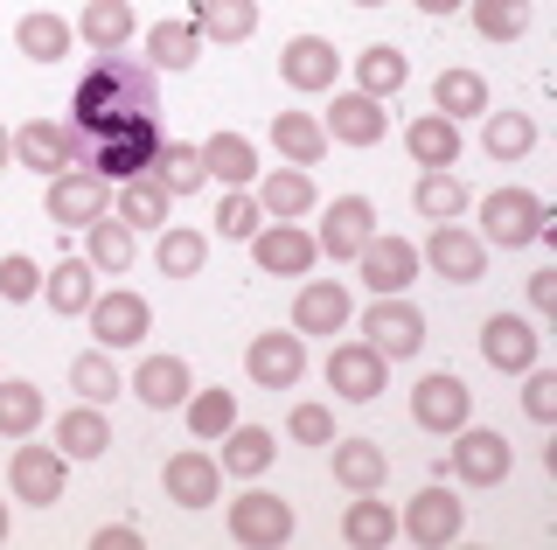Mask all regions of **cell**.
I'll use <instances>...</instances> for the list:
<instances>
[{
	"label": "cell",
	"mask_w": 557,
	"mask_h": 550,
	"mask_svg": "<svg viewBox=\"0 0 557 550\" xmlns=\"http://www.w3.org/2000/svg\"><path fill=\"white\" fill-rule=\"evenodd\" d=\"M153 91H161V77L147 71V63H133L126 49H112V57H98L91 71L77 77V98H70V126L104 140V133L119 126H139V118H153Z\"/></svg>",
	"instance_id": "1"
},
{
	"label": "cell",
	"mask_w": 557,
	"mask_h": 550,
	"mask_svg": "<svg viewBox=\"0 0 557 550\" xmlns=\"http://www.w3.org/2000/svg\"><path fill=\"white\" fill-rule=\"evenodd\" d=\"M14 161L35 167V175H70V167L91 161V133H77L70 118H28L22 133H14Z\"/></svg>",
	"instance_id": "2"
},
{
	"label": "cell",
	"mask_w": 557,
	"mask_h": 550,
	"mask_svg": "<svg viewBox=\"0 0 557 550\" xmlns=\"http://www.w3.org/2000/svg\"><path fill=\"white\" fill-rule=\"evenodd\" d=\"M544 230H550L544 196H530V188H495V196H481V245L522 251V245H536Z\"/></svg>",
	"instance_id": "3"
},
{
	"label": "cell",
	"mask_w": 557,
	"mask_h": 550,
	"mask_svg": "<svg viewBox=\"0 0 557 550\" xmlns=\"http://www.w3.org/2000/svg\"><path fill=\"white\" fill-rule=\"evenodd\" d=\"M446 467H453L460 488H502L509 467H516V446L502 433H481V425L467 418L460 433H453V446H446Z\"/></svg>",
	"instance_id": "4"
},
{
	"label": "cell",
	"mask_w": 557,
	"mask_h": 550,
	"mask_svg": "<svg viewBox=\"0 0 557 550\" xmlns=\"http://www.w3.org/2000/svg\"><path fill=\"white\" fill-rule=\"evenodd\" d=\"M362 341L383 355V363H411L425 349V314L405 300V293H376L370 314H362Z\"/></svg>",
	"instance_id": "5"
},
{
	"label": "cell",
	"mask_w": 557,
	"mask_h": 550,
	"mask_svg": "<svg viewBox=\"0 0 557 550\" xmlns=\"http://www.w3.org/2000/svg\"><path fill=\"white\" fill-rule=\"evenodd\" d=\"M153 153H161V126H153V118H139V126H119V133H104V140H91V175L98 182H139L153 167Z\"/></svg>",
	"instance_id": "6"
},
{
	"label": "cell",
	"mask_w": 557,
	"mask_h": 550,
	"mask_svg": "<svg viewBox=\"0 0 557 550\" xmlns=\"http://www.w3.org/2000/svg\"><path fill=\"white\" fill-rule=\"evenodd\" d=\"M418 265H432L446 286H481L487 245H481V230H467V223H432V237L418 245Z\"/></svg>",
	"instance_id": "7"
},
{
	"label": "cell",
	"mask_w": 557,
	"mask_h": 550,
	"mask_svg": "<svg viewBox=\"0 0 557 550\" xmlns=\"http://www.w3.org/2000/svg\"><path fill=\"white\" fill-rule=\"evenodd\" d=\"M231 543H244V550L293 543V502H286V495H272V488H244L237 502H231Z\"/></svg>",
	"instance_id": "8"
},
{
	"label": "cell",
	"mask_w": 557,
	"mask_h": 550,
	"mask_svg": "<svg viewBox=\"0 0 557 550\" xmlns=\"http://www.w3.org/2000/svg\"><path fill=\"white\" fill-rule=\"evenodd\" d=\"M8 488H14V502H28V509H57V502H63V488H70V460H63V446H14V460H8Z\"/></svg>",
	"instance_id": "9"
},
{
	"label": "cell",
	"mask_w": 557,
	"mask_h": 550,
	"mask_svg": "<svg viewBox=\"0 0 557 550\" xmlns=\"http://www.w3.org/2000/svg\"><path fill=\"white\" fill-rule=\"evenodd\" d=\"M460 529H467V502L453 488H418L405 515H397V537H411V543H425V550H440V543H460Z\"/></svg>",
	"instance_id": "10"
},
{
	"label": "cell",
	"mask_w": 557,
	"mask_h": 550,
	"mask_svg": "<svg viewBox=\"0 0 557 550\" xmlns=\"http://www.w3.org/2000/svg\"><path fill=\"white\" fill-rule=\"evenodd\" d=\"M411 418L425 425L432 439H453L467 418H474V390H467L453 370H432V376H418V390H411Z\"/></svg>",
	"instance_id": "11"
},
{
	"label": "cell",
	"mask_w": 557,
	"mask_h": 550,
	"mask_svg": "<svg viewBox=\"0 0 557 550\" xmlns=\"http://www.w3.org/2000/svg\"><path fill=\"white\" fill-rule=\"evenodd\" d=\"M84 321H91V335H98V349H139V341L153 335V307L126 293V286H112V293H98L91 307H84Z\"/></svg>",
	"instance_id": "12"
},
{
	"label": "cell",
	"mask_w": 557,
	"mask_h": 550,
	"mask_svg": "<svg viewBox=\"0 0 557 550\" xmlns=\"http://www.w3.org/2000/svg\"><path fill=\"white\" fill-rule=\"evenodd\" d=\"M42 210H49V223H63V230H84L91 216L112 210V182H98L91 167L49 175V188H42Z\"/></svg>",
	"instance_id": "13"
},
{
	"label": "cell",
	"mask_w": 557,
	"mask_h": 550,
	"mask_svg": "<svg viewBox=\"0 0 557 550\" xmlns=\"http://www.w3.org/2000/svg\"><path fill=\"white\" fill-rule=\"evenodd\" d=\"M481 355H487V370L522 376V370L544 363V335H536V321H522V314H487L481 321Z\"/></svg>",
	"instance_id": "14"
},
{
	"label": "cell",
	"mask_w": 557,
	"mask_h": 550,
	"mask_svg": "<svg viewBox=\"0 0 557 550\" xmlns=\"http://www.w3.org/2000/svg\"><path fill=\"white\" fill-rule=\"evenodd\" d=\"M244 376H251L258 390H293L307 376V335H251V349H244Z\"/></svg>",
	"instance_id": "15"
},
{
	"label": "cell",
	"mask_w": 557,
	"mask_h": 550,
	"mask_svg": "<svg viewBox=\"0 0 557 550\" xmlns=\"http://www.w3.org/2000/svg\"><path fill=\"white\" fill-rule=\"evenodd\" d=\"M383 384H391V363H383L370 341H335V349H327V390H335V398L370 404V398H383Z\"/></svg>",
	"instance_id": "16"
},
{
	"label": "cell",
	"mask_w": 557,
	"mask_h": 550,
	"mask_svg": "<svg viewBox=\"0 0 557 550\" xmlns=\"http://www.w3.org/2000/svg\"><path fill=\"white\" fill-rule=\"evenodd\" d=\"M370 230H376V202H370V196H335V202L321 210L313 245L335 258V265H356V251L370 245Z\"/></svg>",
	"instance_id": "17"
},
{
	"label": "cell",
	"mask_w": 557,
	"mask_h": 550,
	"mask_svg": "<svg viewBox=\"0 0 557 550\" xmlns=\"http://www.w3.org/2000/svg\"><path fill=\"white\" fill-rule=\"evenodd\" d=\"M251 258H258V272H272V279H307L321 245H313V230H300V223H272L265 216L258 237H251Z\"/></svg>",
	"instance_id": "18"
},
{
	"label": "cell",
	"mask_w": 557,
	"mask_h": 550,
	"mask_svg": "<svg viewBox=\"0 0 557 550\" xmlns=\"http://www.w3.org/2000/svg\"><path fill=\"white\" fill-rule=\"evenodd\" d=\"M161 488H168V502H174V509H209V502L223 495V467H216V453H209V446H182V453H168Z\"/></svg>",
	"instance_id": "19"
},
{
	"label": "cell",
	"mask_w": 557,
	"mask_h": 550,
	"mask_svg": "<svg viewBox=\"0 0 557 550\" xmlns=\"http://www.w3.org/2000/svg\"><path fill=\"white\" fill-rule=\"evenodd\" d=\"M356 272H362V286H370V293H411V279H418V245H411V237L370 230V245L356 251Z\"/></svg>",
	"instance_id": "20"
},
{
	"label": "cell",
	"mask_w": 557,
	"mask_h": 550,
	"mask_svg": "<svg viewBox=\"0 0 557 550\" xmlns=\"http://www.w3.org/2000/svg\"><path fill=\"white\" fill-rule=\"evenodd\" d=\"M278 77H286V91H335L342 77V57L327 36H293L278 49Z\"/></svg>",
	"instance_id": "21"
},
{
	"label": "cell",
	"mask_w": 557,
	"mask_h": 550,
	"mask_svg": "<svg viewBox=\"0 0 557 550\" xmlns=\"http://www.w3.org/2000/svg\"><path fill=\"white\" fill-rule=\"evenodd\" d=\"M348 321H356V307H348L342 279H307L300 300H293V335H327V341H335Z\"/></svg>",
	"instance_id": "22"
},
{
	"label": "cell",
	"mask_w": 557,
	"mask_h": 550,
	"mask_svg": "<svg viewBox=\"0 0 557 550\" xmlns=\"http://www.w3.org/2000/svg\"><path fill=\"white\" fill-rule=\"evenodd\" d=\"M251 196H258V210H265L272 223H300V216H313V202H321L307 167H258Z\"/></svg>",
	"instance_id": "23"
},
{
	"label": "cell",
	"mask_w": 557,
	"mask_h": 550,
	"mask_svg": "<svg viewBox=\"0 0 557 550\" xmlns=\"http://www.w3.org/2000/svg\"><path fill=\"white\" fill-rule=\"evenodd\" d=\"M321 126H327V140H342V147H376L383 133H391V112H383V98L335 91V112H327Z\"/></svg>",
	"instance_id": "24"
},
{
	"label": "cell",
	"mask_w": 557,
	"mask_h": 550,
	"mask_svg": "<svg viewBox=\"0 0 557 550\" xmlns=\"http://www.w3.org/2000/svg\"><path fill=\"white\" fill-rule=\"evenodd\" d=\"M126 390H133V398L147 404V411H174V404L188 398V390H196V370H188L182 355H147V363L133 370V384H126Z\"/></svg>",
	"instance_id": "25"
},
{
	"label": "cell",
	"mask_w": 557,
	"mask_h": 550,
	"mask_svg": "<svg viewBox=\"0 0 557 550\" xmlns=\"http://www.w3.org/2000/svg\"><path fill=\"white\" fill-rule=\"evenodd\" d=\"M272 147L286 167H321L327 161V126L313 112H272Z\"/></svg>",
	"instance_id": "26"
},
{
	"label": "cell",
	"mask_w": 557,
	"mask_h": 550,
	"mask_svg": "<svg viewBox=\"0 0 557 550\" xmlns=\"http://www.w3.org/2000/svg\"><path fill=\"white\" fill-rule=\"evenodd\" d=\"M327 453H335V480L348 495H376L383 480H391V453H383L376 439H335Z\"/></svg>",
	"instance_id": "27"
},
{
	"label": "cell",
	"mask_w": 557,
	"mask_h": 550,
	"mask_svg": "<svg viewBox=\"0 0 557 550\" xmlns=\"http://www.w3.org/2000/svg\"><path fill=\"white\" fill-rule=\"evenodd\" d=\"M196 153H202L209 182H223V188H251L258 182V147L244 140V133H209V140H196Z\"/></svg>",
	"instance_id": "28"
},
{
	"label": "cell",
	"mask_w": 557,
	"mask_h": 550,
	"mask_svg": "<svg viewBox=\"0 0 557 550\" xmlns=\"http://www.w3.org/2000/svg\"><path fill=\"white\" fill-rule=\"evenodd\" d=\"M405 153H411L418 167H453V161H460V118L418 112L411 126H405Z\"/></svg>",
	"instance_id": "29"
},
{
	"label": "cell",
	"mask_w": 557,
	"mask_h": 550,
	"mask_svg": "<svg viewBox=\"0 0 557 550\" xmlns=\"http://www.w3.org/2000/svg\"><path fill=\"white\" fill-rule=\"evenodd\" d=\"M84 258H91V272H112V279H119V272L139 258V230H126V223L104 210V216L84 223Z\"/></svg>",
	"instance_id": "30"
},
{
	"label": "cell",
	"mask_w": 557,
	"mask_h": 550,
	"mask_svg": "<svg viewBox=\"0 0 557 550\" xmlns=\"http://www.w3.org/2000/svg\"><path fill=\"white\" fill-rule=\"evenodd\" d=\"M77 36L98 49V57H112V49H126L139 36V14H133V0H91V8L77 14Z\"/></svg>",
	"instance_id": "31"
},
{
	"label": "cell",
	"mask_w": 557,
	"mask_h": 550,
	"mask_svg": "<svg viewBox=\"0 0 557 550\" xmlns=\"http://www.w3.org/2000/svg\"><path fill=\"white\" fill-rule=\"evenodd\" d=\"M196 57H202L196 22H153V28H147V71H153V77L196 71Z\"/></svg>",
	"instance_id": "32"
},
{
	"label": "cell",
	"mask_w": 557,
	"mask_h": 550,
	"mask_svg": "<svg viewBox=\"0 0 557 550\" xmlns=\"http://www.w3.org/2000/svg\"><path fill=\"white\" fill-rule=\"evenodd\" d=\"M168 210H174V196L153 175L119 182V196H112V216L126 223V230H168Z\"/></svg>",
	"instance_id": "33"
},
{
	"label": "cell",
	"mask_w": 557,
	"mask_h": 550,
	"mask_svg": "<svg viewBox=\"0 0 557 550\" xmlns=\"http://www.w3.org/2000/svg\"><path fill=\"white\" fill-rule=\"evenodd\" d=\"M405 84H411V57H405L397 42H370V49L356 57V91H362V98H397Z\"/></svg>",
	"instance_id": "34"
},
{
	"label": "cell",
	"mask_w": 557,
	"mask_h": 550,
	"mask_svg": "<svg viewBox=\"0 0 557 550\" xmlns=\"http://www.w3.org/2000/svg\"><path fill=\"white\" fill-rule=\"evenodd\" d=\"M272 460H278V439L265 433V425H231V433H223V460H216V467L223 474H237V480H258V474H265L272 467Z\"/></svg>",
	"instance_id": "35"
},
{
	"label": "cell",
	"mask_w": 557,
	"mask_h": 550,
	"mask_svg": "<svg viewBox=\"0 0 557 550\" xmlns=\"http://www.w3.org/2000/svg\"><path fill=\"white\" fill-rule=\"evenodd\" d=\"M196 36L202 42H251L258 36V0H196Z\"/></svg>",
	"instance_id": "36"
},
{
	"label": "cell",
	"mask_w": 557,
	"mask_h": 550,
	"mask_svg": "<svg viewBox=\"0 0 557 550\" xmlns=\"http://www.w3.org/2000/svg\"><path fill=\"white\" fill-rule=\"evenodd\" d=\"M57 446H63V460H104V453H112V418H104L98 404L63 411V418H57Z\"/></svg>",
	"instance_id": "37"
},
{
	"label": "cell",
	"mask_w": 557,
	"mask_h": 550,
	"mask_svg": "<svg viewBox=\"0 0 557 550\" xmlns=\"http://www.w3.org/2000/svg\"><path fill=\"white\" fill-rule=\"evenodd\" d=\"M35 300H49L57 314H84V307L98 300L91 258H57V272H42V293H35Z\"/></svg>",
	"instance_id": "38"
},
{
	"label": "cell",
	"mask_w": 557,
	"mask_h": 550,
	"mask_svg": "<svg viewBox=\"0 0 557 550\" xmlns=\"http://www.w3.org/2000/svg\"><path fill=\"white\" fill-rule=\"evenodd\" d=\"M411 202H418V216H425V223H460L474 196H467V182L453 175V167H425L418 188H411Z\"/></svg>",
	"instance_id": "39"
},
{
	"label": "cell",
	"mask_w": 557,
	"mask_h": 550,
	"mask_svg": "<svg viewBox=\"0 0 557 550\" xmlns=\"http://www.w3.org/2000/svg\"><path fill=\"white\" fill-rule=\"evenodd\" d=\"M481 147H487V161H530V147H536V118L530 112H481Z\"/></svg>",
	"instance_id": "40"
},
{
	"label": "cell",
	"mask_w": 557,
	"mask_h": 550,
	"mask_svg": "<svg viewBox=\"0 0 557 550\" xmlns=\"http://www.w3.org/2000/svg\"><path fill=\"white\" fill-rule=\"evenodd\" d=\"M70 42H77V28H70L63 14H22V22H14V49H22L28 63H63Z\"/></svg>",
	"instance_id": "41"
},
{
	"label": "cell",
	"mask_w": 557,
	"mask_h": 550,
	"mask_svg": "<svg viewBox=\"0 0 557 550\" xmlns=\"http://www.w3.org/2000/svg\"><path fill=\"white\" fill-rule=\"evenodd\" d=\"M147 175L161 182L174 202H182V196H196V188H209V167H202V153L188 147V140H161V153H153V167H147Z\"/></svg>",
	"instance_id": "42"
},
{
	"label": "cell",
	"mask_w": 557,
	"mask_h": 550,
	"mask_svg": "<svg viewBox=\"0 0 557 550\" xmlns=\"http://www.w3.org/2000/svg\"><path fill=\"white\" fill-rule=\"evenodd\" d=\"M49 418L42 390L28 376H0V439H35V425Z\"/></svg>",
	"instance_id": "43"
},
{
	"label": "cell",
	"mask_w": 557,
	"mask_h": 550,
	"mask_svg": "<svg viewBox=\"0 0 557 550\" xmlns=\"http://www.w3.org/2000/svg\"><path fill=\"white\" fill-rule=\"evenodd\" d=\"M432 112H446V118H481L487 112V77L481 71H440L432 77Z\"/></svg>",
	"instance_id": "44"
},
{
	"label": "cell",
	"mask_w": 557,
	"mask_h": 550,
	"mask_svg": "<svg viewBox=\"0 0 557 550\" xmlns=\"http://www.w3.org/2000/svg\"><path fill=\"white\" fill-rule=\"evenodd\" d=\"M153 265H161V279H196L209 265V237L188 230V223H168L161 245H153Z\"/></svg>",
	"instance_id": "45"
},
{
	"label": "cell",
	"mask_w": 557,
	"mask_h": 550,
	"mask_svg": "<svg viewBox=\"0 0 557 550\" xmlns=\"http://www.w3.org/2000/svg\"><path fill=\"white\" fill-rule=\"evenodd\" d=\"M391 537H397V515H391V502H376V495H356V502L342 509V543L376 550V543H391Z\"/></svg>",
	"instance_id": "46"
},
{
	"label": "cell",
	"mask_w": 557,
	"mask_h": 550,
	"mask_svg": "<svg viewBox=\"0 0 557 550\" xmlns=\"http://www.w3.org/2000/svg\"><path fill=\"white\" fill-rule=\"evenodd\" d=\"M70 390H77L84 404H112L119 390H126V376H119L112 349H84L77 363H70Z\"/></svg>",
	"instance_id": "47"
},
{
	"label": "cell",
	"mask_w": 557,
	"mask_h": 550,
	"mask_svg": "<svg viewBox=\"0 0 557 550\" xmlns=\"http://www.w3.org/2000/svg\"><path fill=\"white\" fill-rule=\"evenodd\" d=\"M182 411H188V433H196L202 446H216L223 433H231V425H237V398H231V390H188V398H182Z\"/></svg>",
	"instance_id": "48"
},
{
	"label": "cell",
	"mask_w": 557,
	"mask_h": 550,
	"mask_svg": "<svg viewBox=\"0 0 557 550\" xmlns=\"http://www.w3.org/2000/svg\"><path fill=\"white\" fill-rule=\"evenodd\" d=\"M467 14H474L481 42H522L530 36V0H467Z\"/></svg>",
	"instance_id": "49"
},
{
	"label": "cell",
	"mask_w": 557,
	"mask_h": 550,
	"mask_svg": "<svg viewBox=\"0 0 557 550\" xmlns=\"http://www.w3.org/2000/svg\"><path fill=\"white\" fill-rule=\"evenodd\" d=\"M258 223H265V210H258V196H251V188H223L216 230H223V237H237V245H251V237H258Z\"/></svg>",
	"instance_id": "50"
},
{
	"label": "cell",
	"mask_w": 557,
	"mask_h": 550,
	"mask_svg": "<svg viewBox=\"0 0 557 550\" xmlns=\"http://www.w3.org/2000/svg\"><path fill=\"white\" fill-rule=\"evenodd\" d=\"M42 293V265L28 251H8L0 258V300H35Z\"/></svg>",
	"instance_id": "51"
},
{
	"label": "cell",
	"mask_w": 557,
	"mask_h": 550,
	"mask_svg": "<svg viewBox=\"0 0 557 550\" xmlns=\"http://www.w3.org/2000/svg\"><path fill=\"white\" fill-rule=\"evenodd\" d=\"M286 433L300 446H335V411H327V404H293Z\"/></svg>",
	"instance_id": "52"
},
{
	"label": "cell",
	"mask_w": 557,
	"mask_h": 550,
	"mask_svg": "<svg viewBox=\"0 0 557 550\" xmlns=\"http://www.w3.org/2000/svg\"><path fill=\"white\" fill-rule=\"evenodd\" d=\"M522 411H530L536 425L557 418V376L550 370H522Z\"/></svg>",
	"instance_id": "53"
},
{
	"label": "cell",
	"mask_w": 557,
	"mask_h": 550,
	"mask_svg": "<svg viewBox=\"0 0 557 550\" xmlns=\"http://www.w3.org/2000/svg\"><path fill=\"white\" fill-rule=\"evenodd\" d=\"M139 543H147V537H139L133 523H104L98 537H91V550H139Z\"/></svg>",
	"instance_id": "54"
},
{
	"label": "cell",
	"mask_w": 557,
	"mask_h": 550,
	"mask_svg": "<svg viewBox=\"0 0 557 550\" xmlns=\"http://www.w3.org/2000/svg\"><path fill=\"white\" fill-rule=\"evenodd\" d=\"M530 307L536 314H557V272H530Z\"/></svg>",
	"instance_id": "55"
},
{
	"label": "cell",
	"mask_w": 557,
	"mask_h": 550,
	"mask_svg": "<svg viewBox=\"0 0 557 550\" xmlns=\"http://www.w3.org/2000/svg\"><path fill=\"white\" fill-rule=\"evenodd\" d=\"M411 8H425V14H460L467 0H411Z\"/></svg>",
	"instance_id": "56"
},
{
	"label": "cell",
	"mask_w": 557,
	"mask_h": 550,
	"mask_svg": "<svg viewBox=\"0 0 557 550\" xmlns=\"http://www.w3.org/2000/svg\"><path fill=\"white\" fill-rule=\"evenodd\" d=\"M8 161H14V133L0 126V167H8Z\"/></svg>",
	"instance_id": "57"
},
{
	"label": "cell",
	"mask_w": 557,
	"mask_h": 550,
	"mask_svg": "<svg viewBox=\"0 0 557 550\" xmlns=\"http://www.w3.org/2000/svg\"><path fill=\"white\" fill-rule=\"evenodd\" d=\"M14 537V515H8V502H0V543H8Z\"/></svg>",
	"instance_id": "58"
},
{
	"label": "cell",
	"mask_w": 557,
	"mask_h": 550,
	"mask_svg": "<svg viewBox=\"0 0 557 550\" xmlns=\"http://www.w3.org/2000/svg\"><path fill=\"white\" fill-rule=\"evenodd\" d=\"M356 8H391V0H356Z\"/></svg>",
	"instance_id": "59"
}]
</instances>
